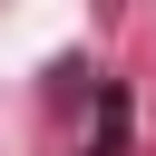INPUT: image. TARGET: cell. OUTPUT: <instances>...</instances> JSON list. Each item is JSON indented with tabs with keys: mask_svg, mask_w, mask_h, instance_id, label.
<instances>
[{
	"mask_svg": "<svg viewBox=\"0 0 156 156\" xmlns=\"http://www.w3.org/2000/svg\"><path fill=\"white\" fill-rule=\"evenodd\" d=\"M127 146V88H107V107H98V156H117Z\"/></svg>",
	"mask_w": 156,
	"mask_h": 156,
	"instance_id": "6da1fadb",
	"label": "cell"
}]
</instances>
